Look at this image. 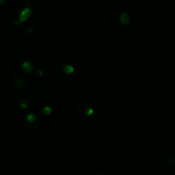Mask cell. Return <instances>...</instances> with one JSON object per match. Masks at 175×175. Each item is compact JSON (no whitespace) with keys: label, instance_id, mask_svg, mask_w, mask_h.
I'll use <instances>...</instances> for the list:
<instances>
[{"label":"cell","instance_id":"obj_1","mask_svg":"<svg viewBox=\"0 0 175 175\" xmlns=\"http://www.w3.org/2000/svg\"><path fill=\"white\" fill-rule=\"evenodd\" d=\"M40 126V120L35 113L29 112L23 114L19 118V127L27 136H33Z\"/></svg>","mask_w":175,"mask_h":175},{"label":"cell","instance_id":"obj_2","mask_svg":"<svg viewBox=\"0 0 175 175\" xmlns=\"http://www.w3.org/2000/svg\"><path fill=\"white\" fill-rule=\"evenodd\" d=\"M18 20L15 22L14 24L21 26V24L29 22L33 23L36 19V17H34V14L37 15V8L33 2H23L18 10Z\"/></svg>","mask_w":175,"mask_h":175},{"label":"cell","instance_id":"obj_3","mask_svg":"<svg viewBox=\"0 0 175 175\" xmlns=\"http://www.w3.org/2000/svg\"><path fill=\"white\" fill-rule=\"evenodd\" d=\"M75 112L81 120L87 121L93 117L94 113V109L89 103L86 101H82L76 106Z\"/></svg>","mask_w":175,"mask_h":175},{"label":"cell","instance_id":"obj_4","mask_svg":"<svg viewBox=\"0 0 175 175\" xmlns=\"http://www.w3.org/2000/svg\"><path fill=\"white\" fill-rule=\"evenodd\" d=\"M75 72H76L75 67L72 65L69 64V63L61 64L56 69L57 77L59 79L63 80V81H69V80H71L74 77Z\"/></svg>","mask_w":175,"mask_h":175},{"label":"cell","instance_id":"obj_5","mask_svg":"<svg viewBox=\"0 0 175 175\" xmlns=\"http://www.w3.org/2000/svg\"><path fill=\"white\" fill-rule=\"evenodd\" d=\"M111 20L112 23H113V25H115L118 28L120 27H127L129 26V23L130 22V15L123 11H114L112 14L111 17Z\"/></svg>","mask_w":175,"mask_h":175},{"label":"cell","instance_id":"obj_6","mask_svg":"<svg viewBox=\"0 0 175 175\" xmlns=\"http://www.w3.org/2000/svg\"><path fill=\"white\" fill-rule=\"evenodd\" d=\"M29 92L35 99H41L46 97L48 94L47 87L44 83H39V82H35L33 83H30Z\"/></svg>","mask_w":175,"mask_h":175},{"label":"cell","instance_id":"obj_7","mask_svg":"<svg viewBox=\"0 0 175 175\" xmlns=\"http://www.w3.org/2000/svg\"><path fill=\"white\" fill-rule=\"evenodd\" d=\"M12 88L17 92H22L24 91L30 87V83L24 78H23L20 76H16L13 77L11 81Z\"/></svg>","mask_w":175,"mask_h":175},{"label":"cell","instance_id":"obj_8","mask_svg":"<svg viewBox=\"0 0 175 175\" xmlns=\"http://www.w3.org/2000/svg\"><path fill=\"white\" fill-rule=\"evenodd\" d=\"M160 164L167 168L175 167V154L172 152H165L160 156Z\"/></svg>","mask_w":175,"mask_h":175},{"label":"cell","instance_id":"obj_9","mask_svg":"<svg viewBox=\"0 0 175 175\" xmlns=\"http://www.w3.org/2000/svg\"><path fill=\"white\" fill-rule=\"evenodd\" d=\"M16 103L17 105L23 110L29 108L31 104V99L29 95L24 94H19L16 97Z\"/></svg>","mask_w":175,"mask_h":175},{"label":"cell","instance_id":"obj_10","mask_svg":"<svg viewBox=\"0 0 175 175\" xmlns=\"http://www.w3.org/2000/svg\"><path fill=\"white\" fill-rule=\"evenodd\" d=\"M35 64L33 62V59H28L24 62H23L21 64V65L19 66V68L21 69V71L24 73V74H31L34 72V69H35Z\"/></svg>","mask_w":175,"mask_h":175},{"label":"cell","instance_id":"obj_11","mask_svg":"<svg viewBox=\"0 0 175 175\" xmlns=\"http://www.w3.org/2000/svg\"><path fill=\"white\" fill-rule=\"evenodd\" d=\"M24 35L29 41H35L38 37V32L33 27H27L24 30Z\"/></svg>","mask_w":175,"mask_h":175},{"label":"cell","instance_id":"obj_12","mask_svg":"<svg viewBox=\"0 0 175 175\" xmlns=\"http://www.w3.org/2000/svg\"><path fill=\"white\" fill-rule=\"evenodd\" d=\"M47 68L45 65L43 64H37L35 65L34 69V73L37 77H43L47 74Z\"/></svg>","mask_w":175,"mask_h":175},{"label":"cell","instance_id":"obj_13","mask_svg":"<svg viewBox=\"0 0 175 175\" xmlns=\"http://www.w3.org/2000/svg\"><path fill=\"white\" fill-rule=\"evenodd\" d=\"M41 113L43 116H50L53 112V106L49 104H44L41 106L40 108Z\"/></svg>","mask_w":175,"mask_h":175},{"label":"cell","instance_id":"obj_14","mask_svg":"<svg viewBox=\"0 0 175 175\" xmlns=\"http://www.w3.org/2000/svg\"><path fill=\"white\" fill-rule=\"evenodd\" d=\"M125 33L127 34L128 36H130V37H131V38H134V37H136V35H137V30H136L134 27H132V26H130V27L127 26V28H126V29H125Z\"/></svg>","mask_w":175,"mask_h":175},{"label":"cell","instance_id":"obj_15","mask_svg":"<svg viewBox=\"0 0 175 175\" xmlns=\"http://www.w3.org/2000/svg\"><path fill=\"white\" fill-rule=\"evenodd\" d=\"M94 175H108V173L106 172V170H104L102 168H97L94 171Z\"/></svg>","mask_w":175,"mask_h":175},{"label":"cell","instance_id":"obj_16","mask_svg":"<svg viewBox=\"0 0 175 175\" xmlns=\"http://www.w3.org/2000/svg\"><path fill=\"white\" fill-rule=\"evenodd\" d=\"M101 3L105 4V5H108V4H111L112 2V0H100Z\"/></svg>","mask_w":175,"mask_h":175},{"label":"cell","instance_id":"obj_17","mask_svg":"<svg viewBox=\"0 0 175 175\" xmlns=\"http://www.w3.org/2000/svg\"><path fill=\"white\" fill-rule=\"evenodd\" d=\"M5 2V0H0V5H3Z\"/></svg>","mask_w":175,"mask_h":175}]
</instances>
